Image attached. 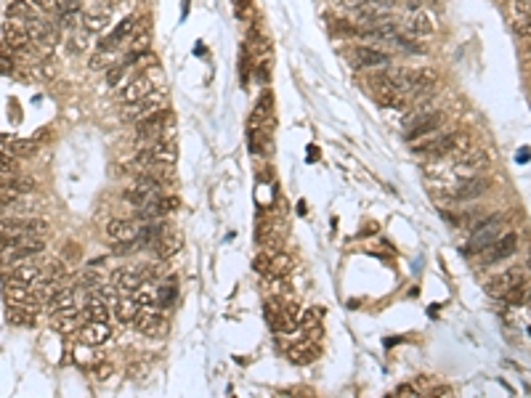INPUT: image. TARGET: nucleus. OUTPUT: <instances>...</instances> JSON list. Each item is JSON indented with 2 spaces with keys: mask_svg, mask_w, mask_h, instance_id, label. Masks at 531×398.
Segmentation results:
<instances>
[{
  "mask_svg": "<svg viewBox=\"0 0 531 398\" xmlns=\"http://www.w3.org/2000/svg\"><path fill=\"white\" fill-rule=\"evenodd\" d=\"M178 207V199H173V197H157L152 202H146V205L136 207V221H162L165 215H170L173 210Z\"/></svg>",
  "mask_w": 531,
  "mask_h": 398,
  "instance_id": "10",
  "label": "nucleus"
},
{
  "mask_svg": "<svg viewBox=\"0 0 531 398\" xmlns=\"http://www.w3.org/2000/svg\"><path fill=\"white\" fill-rule=\"evenodd\" d=\"M0 144L6 147L8 154L22 157V160H30L32 154H35V149H37V144H35L32 138H8V135H0Z\"/></svg>",
  "mask_w": 531,
  "mask_h": 398,
  "instance_id": "29",
  "label": "nucleus"
},
{
  "mask_svg": "<svg viewBox=\"0 0 531 398\" xmlns=\"http://www.w3.org/2000/svg\"><path fill=\"white\" fill-rule=\"evenodd\" d=\"M396 396H420V393H417V388H412V385H398V388H396Z\"/></svg>",
  "mask_w": 531,
  "mask_h": 398,
  "instance_id": "47",
  "label": "nucleus"
},
{
  "mask_svg": "<svg viewBox=\"0 0 531 398\" xmlns=\"http://www.w3.org/2000/svg\"><path fill=\"white\" fill-rule=\"evenodd\" d=\"M529 268H531V252H529Z\"/></svg>",
  "mask_w": 531,
  "mask_h": 398,
  "instance_id": "53",
  "label": "nucleus"
},
{
  "mask_svg": "<svg viewBox=\"0 0 531 398\" xmlns=\"http://www.w3.org/2000/svg\"><path fill=\"white\" fill-rule=\"evenodd\" d=\"M22 229L27 236H46L48 234V221L46 218H19Z\"/></svg>",
  "mask_w": 531,
  "mask_h": 398,
  "instance_id": "36",
  "label": "nucleus"
},
{
  "mask_svg": "<svg viewBox=\"0 0 531 398\" xmlns=\"http://www.w3.org/2000/svg\"><path fill=\"white\" fill-rule=\"evenodd\" d=\"M516 250H518V236L513 234V231H507V234H502L497 242H491L484 250V263H500L505 258L516 255Z\"/></svg>",
  "mask_w": 531,
  "mask_h": 398,
  "instance_id": "14",
  "label": "nucleus"
},
{
  "mask_svg": "<svg viewBox=\"0 0 531 398\" xmlns=\"http://www.w3.org/2000/svg\"><path fill=\"white\" fill-rule=\"evenodd\" d=\"M43 268L40 265H35L32 260H22V263H16L8 268V279L11 281H22V284H40L43 281Z\"/></svg>",
  "mask_w": 531,
  "mask_h": 398,
  "instance_id": "23",
  "label": "nucleus"
},
{
  "mask_svg": "<svg viewBox=\"0 0 531 398\" xmlns=\"http://www.w3.org/2000/svg\"><path fill=\"white\" fill-rule=\"evenodd\" d=\"M255 271L269 276V279H285L289 271H292V260H289L285 252H260L258 258L253 260Z\"/></svg>",
  "mask_w": 531,
  "mask_h": 398,
  "instance_id": "6",
  "label": "nucleus"
},
{
  "mask_svg": "<svg viewBox=\"0 0 531 398\" xmlns=\"http://www.w3.org/2000/svg\"><path fill=\"white\" fill-rule=\"evenodd\" d=\"M489 154H486L484 149H471L468 154H462L460 160H457V173L460 176H465V178H473V176H478V173H484L486 167H489Z\"/></svg>",
  "mask_w": 531,
  "mask_h": 398,
  "instance_id": "17",
  "label": "nucleus"
},
{
  "mask_svg": "<svg viewBox=\"0 0 531 398\" xmlns=\"http://www.w3.org/2000/svg\"><path fill=\"white\" fill-rule=\"evenodd\" d=\"M348 56L351 61H353L356 67H362V69H378V67H388V64H391V56H388L385 51L372 48V45H359V48L351 51Z\"/></svg>",
  "mask_w": 531,
  "mask_h": 398,
  "instance_id": "13",
  "label": "nucleus"
},
{
  "mask_svg": "<svg viewBox=\"0 0 531 398\" xmlns=\"http://www.w3.org/2000/svg\"><path fill=\"white\" fill-rule=\"evenodd\" d=\"M46 308L51 316H56V313H77V292L72 287H61L56 295L46 300Z\"/></svg>",
  "mask_w": 531,
  "mask_h": 398,
  "instance_id": "20",
  "label": "nucleus"
},
{
  "mask_svg": "<svg viewBox=\"0 0 531 398\" xmlns=\"http://www.w3.org/2000/svg\"><path fill=\"white\" fill-rule=\"evenodd\" d=\"M32 3H35L40 11H53V8H56V0H32Z\"/></svg>",
  "mask_w": 531,
  "mask_h": 398,
  "instance_id": "48",
  "label": "nucleus"
},
{
  "mask_svg": "<svg viewBox=\"0 0 531 398\" xmlns=\"http://www.w3.org/2000/svg\"><path fill=\"white\" fill-rule=\"evenodd\" d=\"M407 32L414 40H425V38H430L436 32V22H433V16L428 14V11H417L410 19V24H407Z\"/></svg>",
  "mask_w": 531,
  "mask_h": 398,
  "instance_id": "25",
  "label": "nucleus"
},
{
  "mask_svg": "<svg viewBox=\"0 0 531 398\" xmlns=\"http://www.w3.org/2000/svg\"><path fill=\"white\" fill-rule=\"evenodd\" d=\"M489 186H491L489 178H481V176L465 178L455 192H452V199H455V202H471V199H478L481 194L489 192Z\"/></svg>",
  "mask_w": 531,
  "mask_h": 398,
  "instance_id": "19",
  "label": "nucleus"
},
{
  "mask_svg": "<svg viewBox=\"0 0 531 398\" xmlns=\"http://www.w3.org/2000/svg\"><path fill=\"white\" fill-rule=\"evenodd\" d=\"M516 35H521V38H531V16L516 22Z\"/></svg>",
  "mask_w": 531,
  "mask_h": 398,
  "instance_id": "44",
  "label": "nucleus"
},
{
  "mask_svg": "<svg viewBox=\"0 0 531 398\" xmlns=\"http://www.w3.org/2000/svg\"><path fill=\"white\" fill-rule=\"evenodd\" d=\"M138 221H128V218H115V221H109L106 226V236L112 239V242H136L138 236Z\"/></svg>",
  "mask_w": 531,
  "mask_h": 398,
  "instance_id": "22",
  "label": "nucleus"
},
{
  "mask_svg": "<svg viewBox=\"0 0 531 398\" xmlns=\"http://www.w3.org/2000/svg\"><path fill=\"white\" fill-rule=\"evenodd\" d=\"M144 281H146V268H122L115 274L117 292H136Z\"/></svg>",
  "mask_w": 531,
  "mask_h": 398,
  "instance_id": "24",
  "label": "nucleus"
},
{
  "mask_svg": "<svg viewBox=\"0 0 531 398\" xmlns=\"http://www.w3.org/2000/svg\"><path fill=\"white\" fill-rule=\"evenodd\" d=\"M173 125V115L167 112V109H157L154 115H149V117H144L141 122H138V128H136V138H141V141H154V138H162V133L167 131Z\"/></svg>",
  "mask_w": 531,
  "mask_h": 398,
  "instance_id": "8",
  "label": "nucleus"
},
{
  "mask_svg": "<svg viewBox=\"0 0 531 398\" xmlns=\"http://www.w3.org/2000/svg\"><path fill=\"white\" fill-rule=\"evenodd\" d=\"M529 157H531V149H523V151H518V163H521V160H529Z\"/></svg>",
  "mask_w": 531,
  "mask_h": 398,
  "instance_id": "52",
  "label": "nucleus"
},
{
  "mask_svg": "<svg viewBox=\"0 0 531 398\" xmlns=\"http://www.w3.org/2000/svg\"><path fill=\"white\" fill-rule=\"evenodd\" d=\"M122 72H125V64L112 67V69H109V77H106V83H109V85H117V83L122 80Z\"/></svg>",
  "mask_w": 531,
  "mask_h": 398,
  "instance_id": "45",
  "label": "nucleus"
},
{
  "mask_svg": "<svg viewBox=\"0 0 531 398\" xmlns=\"http://www.w3.org/2000/svg\"><path fill=\"white\" fill-rule=\"evenodd\" d=\"M91 32H75L72 38H69V51H75V53H83V51H88V45H91V38H88Z\"/></svg>",
  "mask_w": 531,
  "mask_h": 398,
  "instance_id": "38",
  "label": "nucleus"
},
{
  "mask_svg": "<svg viewBox=\"0 0 531 398\" xmlns=\"http://www.w3.org/2000/svg\"><path fill=\"white\" fill-rule=\"evenodd\" d=\"M64 258H67L69 263H77V260L83 258V250H80V244H77V242H69V244H67V250H64Z\"/></svg>",
  "mask_w": 531,
  "mask_h": 398,
  "instance_id": "43",
  "label": "nucleus"
},
{
  "mask_svg": "<svg viewBox=\"0 0 531 398\" xmlns=\"http://www.w3.org/2000/svg\"><path fill=\"white\" fill-rule=\"evenodd\" d=\"M112 372H115V367L104 361V364H96V367H93V377H96L99 383H104V380H109V374H112Z\"/></svg>",
  "mask_w": 531,
  "mask_h": 398,
  "instance_id": "42",
  "label": "nucleus"
},
{
  "mask_svg": "<svg viewBox=\"0 0 531 398\" xmlns=\"http://www.w3.org/2000/svg\"><path fill=\"white\" fill-rule=\"evenodd\" d=\"M510 11L518 19H526V16H531V0H510Z\"/></svg>",
  "mask_w": 531,
  "mask_h": 398,
  "instance_id": "40",
  "label": "nucleus"
},
{
  "mask_svg": "<svg viewBox=\"0 0 531 398\" xmlns=\"http://www.w3.org/2000/svg\"><path fill=\"white\" fill-rule=\"evenodd\" d=\"M85 322H109V306H106V297L101 292H91L85 300V308H83Z\"/></svg>",
  "mask_w": 531,
  "mask_h": 398,
  "instance_id": "27",
  "label": "nucleus"
},
{
  "mask_svg": "<svg viewBox=\"0 0 531 398\" xmlns=\"http://www.w3.org/2000/svg\"><path fill=\"white\" fill-rule=\"evenodd\" d=\"M266 322L276 335H289L298 329V308L282 297H269L266 300Z\"/></svg>",
  "mask_w": 531,
  "mask_h": 398,
  "instance_id": "1",
  "label": "nucleus"
},
{
  "mask_svg": "<svg viewBox=\"0 0 531 398\" xmlns=\"http://www.w3.org/2000/svg\"><path fill=\"white\" fill-rule=\"evenodd\" d=\"M109 19H112V3H109V0H96V3L88 6V8L83 11V16H80L83 30L91 32V35H99L101 30H106Z\"/></svg>",
  "mask_w": 531,
  "mask_h": 398,
  "instance_id": "7",
  "label": "nucleus"
},
{
  "mask_svg": "<svg viewBox=\"0 0 531 398\" xmlns=\"http://www.w3.org/2000/svg\"><path fill=\"white\" fill-rule=\"evenodd\" d=\"M521 287H523V274L518 271V268H507V271H502L500 276H494V279L486 281V290H489V295L494 297H513V300H523L521 295Z\"/></svg>",
  "mask_w": 531,
  "mask_h": 398,
  "instance_id": "5",
  "label": "nucleus"
},
{
  "mask_svg": "<svg viewBox=\"0 0 531 398\" xmlns=\"http://www.w3.org/2000/svg\"><path fill=\"white\" fill-rule=\"evenodd\" d=\"M176 300V287H160V295H157V306L165 308Z\"/></svg>",
  "mask_w": 531,
  "mask_h": 398,
  "instance_id": "41",
  "label": "nucleus"
},
{
  "mask_svg": "<svg viewBox=\"0 0 531 398\" xmlns=\"http://www.w3.org/2000/svg\"><path fill=\"white\" fill-rule=\"evenodd\" d=\"M319 354H321V348H319L317 340H303V342H298V345H292L287 351V358L292 364H311V361H317Z\"/></svg>",
  "mask_w": 531,
  "mask_h": 398,
  "instance_id": "26",
  "label": "nucleus"
},
{
  "mask_svg": "<svg viewBox=\"0 0 531 398\" xmlns=\"http://www.w3.org/2000/svg\"><path fill=\"white\" fill-rule=\"evenodd\" d=\"M6 322L14 326H35V313L27 308H19V306H8Z\"/></svg>",
  "mask_w": 531,
  "mask_h": 398,
  "instance_id": "34",
  "label": "nucleus"
},
{
  "mask_svg": "<svg viewBox=\"0 0 531 398\" xmlns=\"http://www.w3.org/2000/svg\"><path fill=\"white\" fill-rule=\"evenodd\" d=\"M6 14H8V19H16V22H24V24H27V22H32V19L37 16V11H35V6H30L27 0H14Z\"/></svg>",
  "mask_w": 531,
  "mask_h": 398,
  "instance_id": "33",
  "label": "nucleus"
},
{
  "mask_svg": "<svg viewBox=\"0 0 531 398\" xmlns=\"http://www.w3.org/2000/svg\"><path fill=\"white\" fill-rule=\"evenodd\" d=\"M0 35H3L0 40L8 45L11 51H19V53H24V51L30 48V35H27V24H24V22L8 19V22L3 24Z\"/></svg>",
  "mask_w": 531,
  "mask_h": 398,
  "instance_id": "12",
  "label": "nucleus"
},
{
  "mask_svg": "<svg viewBox=\"0 0 531 398\" xmlns=\"http://www.w3.org/2000/svg\"><path fill=\"white\" fill-rule=\"evenodd\" d=\"M157 197H162V181H160V176H152V173L138 176L136 181L122 192V199L130 202L133 207L146 205V202H152Z\"/></svg>",
  "mask_w": 531,
  "mask_h": 398,
  "instance_id": "2",
  "label": "nucleus"
},
{
  "mask_svg": "<svg viewBox=\"0 0 531 398\" xmlns=\"http://www.w3.org/2000/svg\"><path fill=\"white\" fill-rule=\"evenodd\" d=\"M8 244H14V239H8V236L0 231V250H3V247H8Z\"/></svg>",
  "mask_w": 531,
  "mask_h": 398,
  "instance_id": "50",
  "label": "nucleus"
},
{
  "mask_svg": "<svg viewBox=\"0 0 531 398\" xmlns=\"http://www.w3.org/2000/svg\"><path fill=\"white\" fill-rule=\"evenodd\" d=\"M242 3L247 6L250 0H234V8H237V16H242Z\"/></svg>",
  "mask_w": 531,
  "mask_h": 398,
  "instance_id": "51",
  "label": "nucleus"
},
{
  "mask_svg": "<svg viewBox=\"0 0 531 398\" xmlns=\"http://www.w3.org/2000/svg\"><path fill=\"white\" fill-rule=\"evenodd\" d=\"M133 27H136V16H125L120 24L115 27V30L109 32L106 38L99 40V51H106V53H115L117 51V45L125 43L130 35H133Z\"/></svg>",
  "mask_w": 531,
  "mask_h": 398,
  "instance_id": "16",
  "label": "nucleus"
},
{
  "mask_svg": "<svg viewBox=\"0 0 531 398\" xmlns=\"http://www.w3.org/2000/svg\"><path fill=\"white\" fill-rule=\"evenodd\" d=\"M14 72V61L11 56H0V74H11Z\"/></svg>",
  "mask_w": 531,
  "mask_h": 398,
  "instance_id": "46",
  "label": "nucleus"
},
{
  "mask_svg": "<svg viewBox=\"0 0 531 398\" xmlns=\"http://www.w3.org/2000/svg\"><path fill=\"white\" fill-rule=\"evenodd\" d=\"M3 297H6V303L8 306H19V308H27L32 313H37L40 306L46 303L37 290H32L30 284H22V281H6V287H3Z\"/></svg>",
  "mask_w": 531,
  "mask_h": 398,
  "instance_id": "3",
  "label": "nucleus"
},
{
  "mask_svg": "<svg viewBox=\"0 0 531 398\" xmlns=\"http://www.w3.org/2000/svg\"><path fill=\"white\" fill-rule=\"evenodd\" d=\"M109 338H112V329H109L106 322H85V324L80 326V342L88 345V348L104 345Z\"/></svg>",
  "mask_w": 531,
  "mask_h": 398,
  "instance_id": "21",
  "label": "nucleus"
},
{
  "mask_svg": "<svg viewBox=\"0 0 531 398\" xmlns=\"http://www.w3.org/2000/svg\"><path fill=\"white\" fill-rule=\"evenodd\" d=\"M27 35H30V43L37 45L40 51H48V48H53V45L59 43V32L53 30L46 19H40V16H35L32 22H27Z\"/></svg>",
  "mask_w": 531,
  "mask_h": 398,
  "instance_id": "9",
  "label": "nucleus"
},
{
  "mask_svg": "<svg viewBox=\"0 0 531 398\" xmlns=\"http://www.w3.org/2000/svg\"><path fill=\"white\" fill-rule=\"evenodd\" d=\"M133 295H136V300H138V306H141V308H160V306H157V295H160V290H157V287H154L149 279L144 281V284L138 287Z\"/></svg>",
  "mask_w": 531,
  "mask_h": 398,
  "instance_id": "32",
  "label": "nucleus"
},
{
  "mask_svg": "<svg viewBox=\"0 0 531 398\" xmlns=\"http://www.w3.org/2000/svg\"><path fill=\"white\" fill-rule=\"evenodd\" d=\"M152 250L157 252V258H160V260H167V258H173L176 252L181 250V236L173 234V231H165V234L154 242Z\"/></svg>",
  "mask_w": 531,
  "mask_h": 398,
  "instance_id": "30",
  "label": "nucleus"
},
{
  "mask_svg": "<svg viewBox=\"0 0 531 398\" xmlns=\"http://www.w3.org/2000/svg\"><path fill=\"white\" fill-rule=\"evenodd\" d=\"M149 93H152V80H149V77H144V74H136L133 80H128V83L120 88V93H117V101H120L122 106H128V103L141 101V99H144V96H149Z\"/></svg>",
  "mask_w": 531,
  "mask_h": 398,
  "instance_id": "15",
  "label": "nucleus"
},
{
  "mask_svg": "<svg viewBox=\"0 0 531 398\" xmlns=\"http://www.w3.org/2000/svg\"><path fill=\"white\" fill-rule=\"evenodd\" d=\"M138 310H141V306H138L133 292H120V295H117V300H115V316H117L120 322H133Z\"/></svg>",
  "mask_w": 531,
  "mask_h": 398,
  "instance_id": "28",
  "label": "nucleus"
},
{
  "mask_svg": "<svg viewBox=\"0 0 531 398\" xmlns=\"http://www.w3.org/2000/svg\"><path fill=\"white\" fill-rule=\"evenodd\" d=\"M51 326L56 332H61V335L75 332L77 326H80V310L77 313H56V316H51Z\"/></svg>",
  "mask_w": 531,
  "mask_h": 398,
  "instance_id": "31",
  "label": "nucleus"
},
{
  "mask_svg": "<svg viewBox=\"0 0 531 398\" xmlns=\"http://www.w3.org/2000/svg\"><path fill=\"white\" fill-rule=\"evenodd\" d=\"M14 244L22 252H27V255H40V252L46 250V242H43V236H22V239H16Z\"/></svg>",
  "mask_w": 531,
  "mask_h": 398,
  "instance_id": "35",
  "label": "nucleus"
},
{
  "mask_svg": "<svg viewBox=\"0 0 531 398\" xmlns=\"http://www.w3.org/2000/svg\"><path fill=\"white\" fill-rule=\"evenodd\" d=\"M157 109H162V93H149V96H144L141 101L136 103H128L125 109H122V117L128 119V122H141L144 117H149L154 115Z\"/></svg>",
  "mask_w": 531,
  "mask_h": 398,
  "instance_id": "11",
  "label": "nucleus"
},
{
  "mask_svg": "<svg viewBox=\"0 0 531 398\" xmlns=\"http://www.w3.org/2000/svg\"><path fill=\"white\" fill-rule=\"evenodd\" d=\"M0 173H3V176L19 173V165L14 163V154H8V151H0Z\"/></svg>",
  "mask_w": 531,
  "mask_h": 398,
  "instance_id": "39",
  "label": "nucleus"
},
{
  "mask_svg": "<svg viewBox=\"0 0 531 398\" xmlns=\"http://www.w3.org/2000/svg\"><path fill=\"white\" fill-rule=\"evenodd\" d=\"M364 3H375V6H382V8H394V6H398V0H364Z\"/></svg>",
  "mask_w": 531,
  "mask_h": 398,
  "instance_id": "49",
  "label": "nucleus"
},
{
  "mask_svg": "<svg viewBox=\"0 0 531 398\" xmlns=\"http://www.w3.org/2000/svg\"><path fill=\"white\" fill-rule=\"evenodd\" d=\"M502 215H491V218H486V221H478L473 226V234H471V242H468V252H484L491 242H497L502 236Z\"/></svg>",
  "mask_w": 531,
  "mask_h": 398,
  "instance_id": "4",
  "label": "nucleus"
},
{
  "mask_svg": "<svg viewBox=\"0 0 531 398\" xmlns=\"http://www.w3.org/2000/svg\"><path fill=\"white\" fill-rule=\"evenodd\" d=\"M321 316H324V310H321V308L303 310V313L298 316V326H303V329H314V326H321Z\"/></svg>",
  "mask_w": 531,
  "mask_h": 398,
  "instance_id": "37",
  "label": "nucleus"
},
{
  "mask_svg": "<svg viewBox=\"0 0 531 398\" xmlns=\"http://www.w3.org/2000/svg\"><path fill=\"white\" fill-rule=\"evenodd\" d=\"M133 324H136L138 332H144L149 338H157L165 329V319H162V313L157 308H141L136 313V319H133Z\"/></svg>",
  "mask_w": 531,
  "mask_h": 398,
  "instance_id": "18",
  "label": "nucleus"
}]
</instances>
